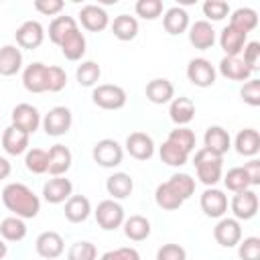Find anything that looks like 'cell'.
Segmentation results:
<instances>
[{"label": "cell", "instance_id": "30bf717a", "mask_svg": "<svg viewBox=\"0 0 260 260\" xmlns=\"http://www.w3.org/2000/svg\"><path fill=\"white\" fill-rule=\"evenodd\" d=\"M10 118H12V126H16L18 130L26 132L28 136L32 132H37L39 126H41V114L30 104H18V106H14Z\"/></svg>", "mask_w": 260, "mask_h": 260}, {"label": "cell", "instance_id": "6f0895ef", "mask_svg": "<svg viewBox=\"0 0 260 260\" xmlns=\"http://www.w3.org/2000/svg\"><path fill=\"white\" fill-rule=\"evenodd\" d=\"M6 254H8V244L0 238V260H4V258H6Z\"/></svg>", "mask_w": 260, "mask_h": 260}, {"label": "cell", "instance_id": "2e32d148", "mask_svg": "<svg viewBox=\"0 0 260 260\" xmlns=\"http://www.w3.org/2000/svg\"><path fill=\"white\" fill-rule=\"evenodd\" d=\"M126 150L136 160H148L154 154V140L146 132H130L126 138Z\"/></svg>", "mask_w": 260, "mask_h": 260}, {"label": "cell", "instance_id": "f546056e", "mask_svg": "<svg viewBox=\"0 0 260 260\" xmlns=\"http://www.w3.org/2000/svg\"><path fill=\"white\" fill-rule=\"evenodd\" d=\"M162 26L169 35H181L189 28V14L181 6H173L162 16Z\"/></svg>", "mask_w": 260, "mask_h": 260}, {"label": "cell", "instance_id": "cb8c5ba5", "mask_svg": "<svg viewBox=\"0 0 260 260\" xmlns=\"http://www.w3.org/2000/svg\"><path fill=\"white\" fill-rule=\"evenodd\" d=\"M65 219L71 221V223H81L89 217L91 213V203L85 195H71L67 201H65Z\"/></svg>", "mask_w": 260, "mask_h": 260}, {"label": "cell", "instance_id": "d590c367", "mask_svg": "<svg viewBox=\"0 0 260 260\" xmlns=\"http://www.w3.org/2000/svg\"><path fill=\"white\" fill-rule=\"evenodd\" d=\"M75 28H77V20H75L73 16H67V14L55 16V18L51 20V24H49V39H51L53 45L59 47V43H61L71 30H75Z\"/></svg>", "mask_w": 260, "mask_h": 260}, {"label": "cell", "instance_id": "3957f363", "mask_svg": "<svg viewBox=\"0 0 260 260\" xmlns=\"http://www.w3.org/2000/svg\"><path fill=\"white\" fill-rule=\"evenodd\" d=\"M91 100L98 108L102 110H122L126 106V91L124 87L120 85H114V83H100L93 87L91 91Z\"/></svg>", "mask_w": 260, "mask_h": 260}, {"label": "cell", "instance_id": "484cf974", "mask_svg": "<svg viewBox=\"0 0 260 260\" xmlns=\"http://www.w3.org/2000/svg\"><path fill=\"white\" fill-rule=\"evenodd\" d=\"M169 116L177 126H187L195 118V104L191 98H173L169 106Z\"/></svg>", "mask_w": 260, "mask_h": 260}, {"label": "cell", "instance_id": "f1b7e54d", "mask_svg": "<svg viewBox=\"0 0 260 260\" xmlns=\"http://www.w3.org/2000/svg\"><path fill=\"white\" fill-rule=\"evenodd\" d=\"M234 146H236V152L242 154V156H256L258 150H260V134H258V130H254V128L240 130L236 134Z\"/></svg>", "mask_w": 260, "mask_h": 260}, {"label": "cell", "instance_id": "f35d334b", "mask_svg": "<svg viewBox=\"0 0 260 260\" xmlns=\"http://www.w3.org/2000/svg\"><path fill=\"white\" fill-rule=\"evenodd\" d=\"M167 140L173 142L175 146L183 148V150L189 152V154L195 150V142H197L195 132H193L191 128H187V126H177L175 130H171L169 136H167Z\"/></svg>", "mask_w": 260, "mask_h": 260}, {"label": "cell", "instance_id": "b9f144b4", "mask_svg": "<svg viewBox=\"0 0 260 260\" xmlns=\"http://www.w3.org/2000/svg\"><path fill=\"white\" fill-rule=\"evenodd\" d=\"M221 179H223L225 189L232 191V193H240V191H246V189L252 187V185H250V179H248V175H246V171H244V167H234V169H230Z\"/></svg>", "mask_w": 260, "mask_h": 260}, {"label": "cell", "instance_id": "ffe728a7", "mask_svg": "<svg viewBox=\"0 0 260 260\" xmlns=\"http://www.w3.org/2000/svg\"><path fill=\"white\" fill-rule=\"evenodd\" d=\"M203 148L211 150L213 154H219L223 156L230 148H232V138H230V132L223 128V126H209L205 130V136H203Z\"/></svg>", "mask_w": 260, "mask_h": 260}, {"label": "cell", "instance_id": "9c48e42d", "mask_svg": "<svg viewBox=\"0 0 260 260\" xmlns=\"http://www.w3.org/2000/svg\"><path fill=\"white\" fill-rule=\"evenodd\" d=\"M213 238L223 248H234L242 240V225L236 217H219L213 228Z\"/></svg>", "mask_w": 260, "mask_h": 260}, {"label": "cell", "instance_id": "8992f818", "mask_svg": "<svg viewBox=\"0 0 260 260\" xmlns=\"http://www.w3.org/2000/svg\"><path fill=\"white\" fill-rule=\"evenodd\" d=\"M43 124V130L49 134V136H63L69 132L71 124H73V116H71V110L65 108V106H55L51 108L45 118L41 120Z\"/></svg>", "mask_w": 260, "mask_h": 260}, {"label": "cell", "instance_id": "7dc6e473", "mask_svg": "<svg viewBox=\"0 0 260 260\" xmlns=\"http://www.w3.org/2000/svg\"><path fill=\"white\" fill-rule=\"evenodd\" d=\"M65 85H67V73H65V69L59 67V65H49V71H47V91L57 93Z\"/></svg>", "mask_w": 260, "mask_h": 260}, {"label": "cell", "instance_id": "836d02e7", "mask_svg": "<svg viewBox=\"0 0 260 260\" xmlns=\"http://www.w3.org/2000/svg\"><path fill=\"white\" fill-rule=\"evenodd\" d=\"M112 32L118 41H132L138 35V20L130 14H118L112 22Z\"/></svg>", "mask_w": 260, "mask_h": 260}, {"label": "cell", "instance_id": "1f68e13d", "mask_svg": "<svg viewBox=\"0 0 260 260\" xmlns=\"http://www.w3.org/2000/svg\"><path fill=\"white\" fill-rule=\"evenodd\" d=\"M230 26L240 30V32H244V35H248L250 30H254L258 26V12L254 8H248V6L236 8L232 12V16H230Z\"/></svg>", "mask_w": 260, "mask_h": 260}, {"label": "cell", "instance_id": "d6a6232c", "mask_svg": "<svg viewBox=\"0 0 260 260\" xmlns=\"http://www.w3.org/2000/svg\"><path fill=\"white\" fill-rule=\"evenodd\" d=\"M122 228H124V236L132 242H142L150 236V221L144 215H130L128 219H124Z\"/></svg>", "mask_w": 260, "mask_h": 260}, {"label": "cell", "instance_id": "8fae6325", "mask_svg": "<svg viewBox=\"0 0 260 260\" xmlns=\"http://www.w3.org/2000/svg\"><path fill=\"white\" fill-rule=\"evenodd\" d=\"M230 209H232V213L238 221L240 219H244V221L252 219L258 213V195H256V191L246 189V191L236 193L230 201Z\"/></svg>", "mask_w": 260, "mask_h": 260}, {"label": "cell", "instance_id": "5b68a950", "mask_svg": "<svg viewBox=\"0 0 260 260\" xmlns=\"http://www.w3.org/2000/svg\"><path fill=\"white\" fill-rule=\"evenodd\" d=\"M91 156L93 160L104 167V169H114L122 162L124 158V148L114 140V138H102L93 144V150H91Z\"/></svg>", "mask_w": 260, "mask_h": 260}, {"label": "cell", "instance_id": "ab89813d", "mask_svg": "<svg viewBox=\"0 0 260 260\" xmlns=\"http://www.w3.org/2000/svg\"><path fill=\"white\" fill-rule=\"evenodd\" d=\"M158 154H160V160L165 165H169V167H183L189 160V152H185L183 148L175 146L169 140L162 142V146L158 148Z\"/></svg>", "mask_w": 260, "mask_h": 260}, {"label": "cell", "instance_id": "277c9868", "mask_svg": "<svg viewBox=\"0 0 260 260\" xmlns=\"http://www.w3.org/2000/svg\"><path fill=\"white\" fill-rule=\"evenodd\" d=\"M93 215H95L98 225L102 230H106V232L118 230L124 223V219H126L124 217V207L116 199H104V201H100L98 207H95V211H93Z\"/></svg>", "mask_w": 260, "mask_h": 260}, {"label": "cell", "instance_id": "603a6c76", "mask_svg": "<svg viewBox=\"0 0 260 260\" xmlns=\"http://www.w3.org/2000/svg\"><path fill=\"white\" fill-rule=\"evenodd\" d=\"M246 39H248V35H244V32H240L228 24L219 32V47L223 49L225 57H240V53L246 47Z\"/></svg>", "mask_w": 260, "mask_h": 260}, {"label": "cell", "instance_id": "e0dca14e", "mask_svg": "<svg viewBox=\"0 0 260 260\" xmlns=\"http://www.w3.org/2000/svg\"><path fill=\"white\" fill-rule=\"evenodd\" d=\"M73 195V183L65 177H53L43 185V197L47 203L59 205Z\"/></svg>", "mask_w": 260, "mask_h": 260}, {"label": "cell", "instance_id": "8d00e7d4", "mask_svg": "<svg viewBox=\"0 0 260 260\" xmlns=\"http://www.w3.org/2000/svg\"><path fill=\"white\" fill-rule=\"evenodd\" d=\"M75 77H77V83L79 85L93 87L100 81V77H102V67L95 61H81V65H77Z\"/></svg>", "mask_w": 260, "mask_h": 260}, {"label": "cell", "instance_id": "7c38bea8", "mask_svg": "<svg viewBox=\"0 0 260 260\" xmlns=\"http://www.w3.org/2000/svg\"><path fill=\"white\" fill-rule=\"evenodd\" d=\"M199 205L207 217H223L228 211V195L221 189L207 187L199 197Z\"/></svg>", "mask_w": 260, "mask_h": 260}, {"label": "cell", "instance_id": "bcb514c9", "mask_svg": "<svg viewBox=\"0 0 260 260\" xmlns=\"http://www.w3.org/2000/svg\"><path fill=\"white\" fill-rule=\"evenodd\" d=\"M203 14L213 22L223 20L230 14V4L225 0H207V2H203Z\"/></svg>", "mask_w": 260, "mask_h": 260}, {"label": "cell", "instance_id": "db71d44e", "mask_svg": "<svg viewBox=\"0 0 260 260\" xmlns=\"http://www.w3.org/2000/svg\"><path fill=\"white\" fill-rule=\"evenodd\" d=\"M63 2L61 0H35V10H39L45 16H55L63 10Z\"/></svg>", "mask_w": 260, "mask_h": 260}, {"label": "cell", "instance_id": "681fc988", "mask_svg": "<svg viewBox=\"0 0 260 260\" xmlns=\"http://www.w3.org/2000/svg\"><path fill=\"white\" fill-rule=\"evenodd\" d=\"M240 95H242V100H244L248 106L258 108V106H260V79L250 77L248 81H244V85H242V89H240Z\"/></svg>", "mask_w": 260, "mask_h": 260}, {"label": "cell", "instance_id": "7a4b0ae2", "mask_svg": "<svg viewBox=\"0 0 260 260\" xmlns=\"http://www.w3.org/2000/svg\"><path fill=\"white\" fill-rule=\"evenodd\" d=\"M193 165L197 171V179L207 187H213L223 177V156L213 154L207 148H199L195 152Z\"/></svg>", "mask_w": 260, "mask_h": 260}, {"label": "cell", "instance_id": "7402d4cb", "mask_svg": "<svg viewBox=\"0 0 260 260\" xmlns=\"http://www.w3.org/2000/svg\"><path fill=\"white\" fill-rule=\"evenodd\" d=\"M28 134L18 130L16 126H8L4 132H2V148L10 154V156H18L22 152L28 150Z\"/></svg>", "mask_w": 260, "mask_h": 260}, {"label": "cell", "instance_id": "6da1fadb", "mask_svg": "<svg viewBox=\"0 0 260 260\" xmlns=\"http://www.w3.org/2000/svg\"><path fill=\"white\" fill-rule=\"evenodd\" d=\"M2 203L12 215L20 219H32L41 211V199L24 183H8L2 189Z\"/></svg>", "mask_w": 260, "mask_h": 260}, {"label": "cell", "instance_id": "5bb4252c", "mask_svg": "<svg viewBox=\"0 0 260 260\" xmlns=\"http://www.w3.org/2000/svg\"><path fill=\"white\" fill-rule=\"evenodd\" d=\"M35 250L41 258H47V260H55L63 254L65 250V242L61 238V234L49 230V232H43L39 234L37 242H35Z\"/></svg>", "mask_w": 260, "mask_h": 260}, {"label": "cell", "instance_id": "d6986e66", "mask_svg": "<svg viewBox=\"0 0 260 260\" xmlns=\"http://www.w3.org/2000/svg\"><path fill=\"white\" fill-rule=\"evenodd\" d=\"M144 93L150 104H156V106L171 104V100L175 98V85L165 77H154L146 83Z\"/></svg>", "mask_w": 260, "mask_h": 260}, {"label": "cell", "instance_id": "f5cc1de1", "mask_svg": "<svg viewBox=\"0 0 260 260\" xmlns=\"http://www.w3.org/2000/svg\"><path fill=\"white\" fill-rule=\"evenodd\" d=\"M100 260H140V254L136 248L132 246H124V248H116V250H108L100 256Z\"/></svg>", "mask_w": 260, "mask_h": 260}, {"label": "cell", "instance_id": "d4e9b609", "mask_svg": "<svg viewBox=\"0 0 260 260\" xmlns=\"http://www.w3.org/2000/svg\"><path fill=\"white\" fill-rule=\"evenodd\" d=\"M22 67V51L16 45H4L0 47V75L12 77Z\"/></svg>", "mask_w": 260, "mask_h": 260}, {"label": "cell", "instance_id": "52a82bcc", "mask_svg": "<svg viewBox=\"0 0 260 260\" xmlns=\"http://www.w3.org/2000/svg\"><path fill=\"white\" fill-rule=\"evenodd\" d=\"M217 71L205 57H195L187 65V79L197 87H211L215 83Z\"/></svg>", "mask_w": 260, "mask_h": 260}, {"label": "cell", "instance_id": "9f6ffc18", "mask_svg": "<svg viewBox=\"0 0 260 260\" xmlns=\"http://www.w3.org/2000/svg\"><path fill=\"white\" fill-rule=\"evenodd\" d=\"M10 173H12V167H10L8 158L0 156V181H2V179H6V177H8Z\"/></svg>", "mask_w": 260, "mask_h": 260}, {"label": "cell", "instance_id": "e575fe53", "mask_svg": "<svg viewBox=\"0 0 260 260\" xmlns=\"http://www.w3.org/2000/svg\"><path fill=\"white\" fill-rule=\"evenodd\" d=\"M24 236H26L24 219L10 215V217H4L0 221V238L4 242H20V240H24Z\"/></svg>", "mask_w": 260, "mask_h": 260}, {"label": "cell", "instance_id": "74e56055", "mask_svg": "<svg viewBox=\"0 0 260 260\" xmlns=\"http://www.w3.org/2000/svg\"><path fill=\"white\" fill-rule=\"evenodd\" d=\"M154 201H156V205H158L160 209H165V211H175V209H179V207L183 205V199H181L167 183H160V185L156 187V191H154Z\"/></svg>", "mask_w": 260, "mask_h": 260}, {"label": "cell", "instance_id": "ee69618b", "mask_svg": "<svg viewBox=\"0 0 260 260\" xmlns=\"http://www.w3.org/2000/svg\"><path fill=\"white\" fill-rule=\"evenodd\" d=\"M67 260H98V248L87 240H79L67 250Z\"/></svg>", "mask_w": 260, "mask_h": 260}, {"label": "cell", "instance_id": "4316f807", "mask_svg": "<svg viewBox=\"0 0 260 260\" xmlns=\"http://www.w3.org/2000/svg\"><path fill=\"white\" fill-rule=\"evenodd\" d=\"M59 49L63 53L65 59L69 61H79L83 55H85V37L83 32L79 30V26L75 30H71L61 43H59Z\"/></svg>", "mask_w": 260, "mask_h": 260}, {"label": "cell", "instance_id": "7bdbcfd3", "mask_svg": "<svg viewBox=\"0 0 260 260\" xmlns=\"http://www.w3.org/2000/svg\"><path fill=\"white\" fill-rule=\"evenodd\" d=\"M167 185L185 201V199H189L193 193H195V179L191 177V175H187V173H175L169 181H167Z\"/></svg>", "mask_w": 260, "mask_h": 260}, {"label": "cell", "instance_id": "83f0119b", "mask_svg": "<svg viewBox=\"0 0 260 260\" xmlns=\"http://www.w3.org/2000/svg\"><path fill=\"white\" fill-rule=\"evenodd\" d=\"M219 73L230 81H248L252 71L246 67L242 57H223L219 61Z\"/></svg>", "mask_w": 260, "mask_h": 260}, {"label": "cell", "instance_id": "ba28073f", "mask_svg": "<svg viewBox=\"0 0 260 260\" xmlns=\"http://www.w3.org/2000/svg\"><path fill=\"white\" fill-rule=\"evenodd\" d=\"M14 39H16V47L18 49H37L43 45L45 41V28L39 20H24L16 32H14Z\"/></svg>", "mask_w": 260, "mask_h": 260}, {"label": "cell", "instance_id": "44dd1931", "mask_svg": "<svg viewBox=\"0 0 260 260\" xmlns=\"http://www.w3.org/2000/svg\"><path fill=\"white\" fill-rule=\"evenodd\" d=\"M47 154H49V171L47 173H51L53 177H63L71 169L73 156L65 144H53L47 150Z\"/></svg>", "mask_w": 260, "mask_h": 260}, {"label": "cell", "instance_id": "4dcf8cb0", "mask_svg": "<svg viewBox=\"0 0 260 260\" xmlns=\"http://www.w3.org/2000/svg\"><path fill=\"white\" fill-rule=\"evenodd\" d=\"M134 189V181L128 173H114L106 181V191L112 199H126Z\"/></svg>", "mask_w": 260, "mask_h": 260}, {"label": "cell", "instance_id": "60d3db41", "mask_svg": "<svg viewBox=\"0 0 260 260\" xmlns=\"http://www.w3.org/2000/svg\"><path fill=\"white\" fill-rule=\"evenodd\" d=\"M24 167L32 175H45L49 171V154L43 148H30L24 154Z\"/></svg>", "mask_w": 260, "mask_h": 260}, {"label": "cell", "instance_id": "4fadbf2b", "mask_svg": "<svg viewBox=\"0 0 260 260\" xmlns=\"http://www.w3.org/2000/svg\"><path fill=\"white\" fill-rule=\"evenodd\" d=\"M47 71H49V65H45L41 61H35L30 65H26L24 71H22V85H24V89L30 91V93L47 91Z\"/></svg>", "mask_w": 260, "mask_h": 260}, {"label": "cell", "instance_id": "f6af8a7d", "mask_svg": "<svg viewBox=\"0 0 260 260\" xmlns=\"http://www.w3.org/2000/svg\"><path fill=\"white\" fill-rule=\"evenodd\" d=\"M136 14L144 20H154L162 14V2L160 0H138L134 6Z\"/></svg>", "mask_w": 260, "mask_h": 260}, {"label": "cell", "instance_id": "f907efd6", "mask_svg": "<svg viewBox=\"0 0 260 260\" xmlns=\"http://www.w3.org/2000/svg\"><path fill=\"white\" fill-rule=\"evenodd\" d=\"M242 61L246 63V67H248L252 73L258 71V67H260V43H258V41H250V43H246Z\"/></svg>", "mask_w": 260, "mask_h": 260}, {"label": "cell", "instance_id": "9a60e30c", "mask_svg": "<svg viewBox=\"0 0 260 260\" xmlns=\"http://www.w3.org/2000/svg\"><path fill=\"white\" fill-rule=\"evenodd\" d=\"M77 16H79L81 26H83L85 30H89V32H100V30L108 28V24H110L108 12H106L102 6H98V4H85V6L79 10Z\"/></svg>", "mask_w": 260, "mask_h": 260}, {"label": "cell", "instance_id": "c3c4849f", "mask_svg": "<svg viewBox=\"0 0 260 260\" xmlns=\"http://www.w3.org/2000/svg\"><path fill=\"white\" fill-rule=\"evenodd\" d=\"M238 256L242 260H260V238L250 236L240 240L238 244Z\"/></svg>", "mask_w": 260, "mask_h": 260}, {"label": "cell", "instance_id": "11a10c76", "mask_svg": "<svg viewBox=\"0 0 260 260\" xmlns=\"http://www.w3.org/2000/svg\"><path fill=\"white\" fill-rule=\"evenodd\" d=\"M244 171L250 179V185L252 187H258L260 185V160L258 158H250L246 165H244Z\"/></svg>", "mask_w": 260, "mask_h": 260}, {"label": "cell", "instance_id": "ac0fdd59", "mask_svg": "<svg viewBox=\"0 0 260 260\" xmlns=\"http://www.w3.org/2000/svg\"><path fill=\"white\" fill-rule=\"evenodd\" d=\"M189 43L199 51L211 49L215 45V30H213L211 22L195 20L193 24H189Z\"/></svg>", "mask_w": 260, "mask_h": 260}, {"label": "cell", "instance_id": "816d5d0a", "mask_svg": "<svg viewBox=\"0 0 260 260\" xmlns=\"http://www.w3.org/2000/svg\"><path fill=\"white\" fill-rule=\"evenodd\" d=\"M156 260H187V252L179 244H162L156 250Z\"/></svg>", "mask_w": 260, "mask_h": 260}]
</instances>
